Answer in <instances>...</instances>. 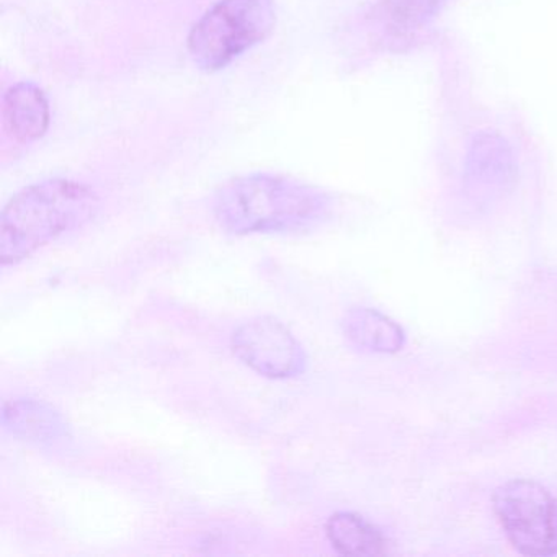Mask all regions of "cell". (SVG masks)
I'll list each match as a JSON object with an SVG mask.
<instances>
[{
    "instance_id": "1",
    "label": "cell",
    "mask_w": 557,
    "mask_h": 557,
    "mask_svg": "<svg viewBox=\"0 0 557 557\" xmlns=\"http://www.w3.org/2000/svg\"><path fill=\"white\" fill-rule=\"evenodd\" d=\"M331 208V198L321 188L262 172L226 182L213 198L214 220L234 236L314 230L327 220Z\"/></svg>"
},
{
    "instance_id": "2",
    "label": "cell",
    "mask_w": 557,
    "mask_h": 557,
    "mask_svg": "<svg viewBox=\"0 0 557 557\" xmlns=\"http://www.w3.org/2000/svg\"><path fill=\"white\" fill-rule=\"evenodd\" d=\"M92 188L50 178L18 191L0 216V263L18 265L41 247L92 220L99 210Z\"/></svg>"
},
{
    "instance_id": "3",
    "label": "cell",
    "mask_w": 557,
    "mask_h": 557,
    "mask_svg": "<svg viewBox=\"0 0 557 557\" xmlns=\"http://www.w3.org/2000/svg\"><path fill=\"white\" fill-rule=\"evenodd\" d=\"M275 24L273 0H220L191 28L188 54L198 70L216 73L262 44Z\"/></svg>"
},
{
    "instance_id": "4",
    "label": "cell",
    "mask_w": 557,
    "mask_h": 557,
    "mask_svg": "<svg viewBox=\"0 0 557 557\" xmlns=\"http://www.w3.org/2000/svg\"><path fill=\"white\" fill-rule=\"evenodd\" d=\"M494 508L508 540L527 556L557 553V500L533 481L507 482L494 495Z\"/></svg>"
},
{
    "instance_id": "5",
    "label": "cell",
    "mask_w": 557,
    "mask_h": 557,
    "mask_svg": "<svg viewBox=\"0 0 557 557\" xmlns=\"http://www.w3.org/2000/svg\"><path fill=\"white\" fill-rule=\"evenodd\" d=\"M231 347L246 367L270 380H292L308 367V357L298 338L270 315L240 324L231 335Z\"/></svg>"
},
{
    "instance_id": "6",
    "label": "cell",
    "mask_w": 557,
    "mask_h": 557,
    "mask_svg": "<svg viewBox=\"0 0 557 557\" xmlns=\"http://www.w3.org/2000/svg\"><path fill=\"white\" fill-rule=\"evenodd\" d=\"M2 425L15 438L38 446H54L71 438L61 412L44 400L15 397L2 404Z\"/></svg>"
},
{
    "instance_id": "7",
    "label": "cell",
    "mask_w": 557,
    "mask_h": 557,
    "mask_svg": "<svg viewBox=\"0 0 557 557\" xmlns=\"http://www.w3.org/2000/svg\"><path fill=\"white\" fill-rule=\"evenodd\" d=\"M4 123L17 141L34 143L50 128V103L40 87L18 83L4 94Z\"/></svg>"
},
{
    "instance_id": "8",
    "label": "cell",
    "mask_w": 557,
    "mask_h": 557,
    "mask_svg": "<svg viewBox=\"0 0 557 557\" xmlns=\"http://www.w3.org/2000/svg\"><path fill=\"white\" fill-rule=\"evenodd\" d=\"M345 337L364 350L394 354L404 344L403 329L374 309H350L342 319Z\"/></svg>"
},
{
    "instance_id": "9",
    "label": "cell",
    "mask_w": 557,
    "mask_h": 557,
    "mask_svg": "<svg viewBox=\"0 0 557 557\" xmlns=\"http://www.w3.org/2000/svg\"><path fill=\"white\" fill-rule=\"evenodd\" d=\"M332 546L347 556H380L386 553V540L376 527L350 511L332 515L325 524Z\"/></svg>"
},
{
    "instance_id": "10",
    "label": "cell",
    "mask_w": 557,
    "mask_h": 557,
    "mask_svg": "<svg viewBox=\"0 0 557 557\" xmlns=\"http://www.w3.org/2000/svg\"><path fill=\"white\" fill-rule=\"evenodd\" d=\"M436 5V0H389L387 11L391 21L396 25H404L406 22H417L425 17Z\"/></svg>"
}]
</instances>
